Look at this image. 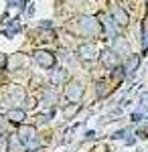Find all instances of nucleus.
<instances>
[{
  "label": "nucleus",
  "instance_id": "obj_2",
  "mask_svg": "<svg viewBox=\"0 0 148 152\" xmlns=\"http://www.w3.org/2000/svg\"><path fill=\"white\" fill-rule=\"evenodd\" d=\"M18 138L23 140L24 146H29V148L33 150V146H37V142H39L37 128H34V126H24V124H21V128H18Z\"/></svg>",
  "mask_w": 148,
  "mask_h": 152
},
{
  "label": "nucleus",
  "instance_id": "obj_1",
  "mask_svg": "<svg viewBox=\"0 0 148 152\" xmlns=\"http://www.w3.org/2000/svg\"><path fill=\"white\" fill-rule=\"evenodd\" d=\"M77 24H79L81 35H97V33H102V23L95 16H81L77 20Z\"/></svg>",
  "mask_w": 148,
  "mask_h": 152
},
{
  "label": "nucleus",
  "instance_id": "obj_4",
  "mask_svg": "<svg viewBox=\"0 0 148 152\" xmlns=\"http://www.w3.org/2000/svg\"><path fill=\"white\" fill-rule=\"evenodd\" d=\"M65 97H67L69 102L77 104L81 97H83V85L79 81H69L65 85Z\"/></svg>",
  "mask_w": 148,
  "mask_h": 152
},
{
  "label": "nucleus",
  "instance_id": "obj_20",
  "mask_svg": "<svg viewBox=\"0 0 148 152\" xmlns=\"http://www.w3.org/2000/svg\"><path fill=\"white\" fill-rule=\"evenodd\" d=\"M142 37H144V41H142V43H144V47L148 49V23H144V35H142Z\"/></svg>",
  "mask_w": 148,
  "mask_h": 152
},
{
  "label": "nucleus",
  "instance_id": "obj_6",
  "mask_svg": "<svg viewBox=\"0 0 148 152\" xmlns=\"http://www.w3.org/2000/svg\"><path fill=\"white\" fill-rule=\"evenodd\" d=\"M97 18L102 20V26L106 28V33H108V37H110L112 41L120 37V31H118V23H116L112 16H108V14H100Z\"/></svg>",
  "mask_w": 148,
  "mask_h": 152
},
{
  "label": "nucleus",
  "instance_id": "obj_21",
  "mask_svg": "<svg viewBox=\"0 0 148 152\" xmlns=\"http://www.w3.org/2000/svg\"><path fill=\"white\" fill-rule=\"evenodd\" d=\"M4 67H6V55H2V53H0V71L4 69Z\"/></svg>",
  "mask_w": 148,
  "mask_h": 152
},
{
  "label": "nucleus",
  "instance_id": "obj_11",
  "mask_svg": "<svg viewBox=\"0 0 148 152\" xmlns=\"http://www.w3.org/2000/svg\"><path fill=\"white\" fill-rule=\"evenodd\" d=\"M6 118L10 120L12 124H23L26 114H24V110H21V107H14V110H10V112H6Z\"/></svg>",
  "mask_w": 148,
  "mask_h": 152
},
{
  "label": "nucleus",
  "instance_id": "obj_17",
  "mask_svg": "<svg viewBox=\"0 0 148 152\" xmlns=\"http://www.w3.org/2000/svg\"><path fill=\"white\" fill-rule=\"evenodd\" d=\"M45 102H47V105H53L57 102V94H55L53 89H47L45 91Z\"/></svg>",
  "mask_w": 148,
  "mask_h": 152
},
{
  "label": "nucleus",
  "instance_id": "obj_5",
  "mask_svg": "<svg viewBox=\"0 0 148 152\" xmlns=\"http://www.w3.org/2000/svg\"><path fill=\"white\" fill-rule=\"evenodd\" d=\"M77 57L83 59V61H93V59H97V47L93 45V43H81L79 47H77Z\"/></svg>",
  "mask_w": 148,
  "mask_h": 152
},
{
  "label": "nucleus",
  "instance_id": "obj_13",
  "mask_svg": "<svg viewBox=\"0 0 148 152\" xmlns=\"http://www.w3.org/2000/svg\"><path fill=\"white\" fill-rule=\"evenodd\" d=\"M23 140L18 138V134L8 136V152H23Z\"/></svg>",
  "mask_w": 148,
  "mask_h": 152
},
{
  "label": "nucleus",
  "instance_id": "obj_8",
  "mask_svg": "<svg viewBox=\"0 0 148 152\" xmlns=\"http://www.w3.org/2000/svg\"><path fill=\"white\" fill-rule=\"evenodd\" d=\"M118 53H116L114 49H103L102 53H100V59H102V63L106 65V67H110V69H114V67H118Z\"/></svg>",
  "mask_w": 148,
  "mask_h": 152
},
{
  "label": "nucleus",
  "instance_id": "obj_10",
  "mask_svg": "<svg viewBox=\"0 0 148 152\" xmlns=\"http://www.w3.org/2000/svg\"><path fill=\"white\" fill-rule=\"evenodd\" d=\"M65 79H67V69H63V67L53 69V73H51V83L53 85H63Z\"/></svg>",
  "mask_w": 148,
  "mask_h": 152
},
{
  "label": "nucleus",
  "instance_id": "obj_15",
  "mask_svg": "<svg viewBox=\"0 0 148 152\" xmlns=\"http://www.w3.org/2000/svg\"><path fill=\"white\" fill-rule=\"evenodd\" d=\"M110 94V87H108V83L103 81H97V85H95V95H97V97H106V95Z\"/></svg>",
  "mask_w": 148,
  "mask_h": 152
},
{
  "label": "nucleus",
  "instance_id": "obj_16",
  "mask_svg": "<svg viewBox=\"0 0 148 152\" xmlns=\"http://www.w3.org/2000/svg\"><path fill=\"white\" fill-rule=\"evenodd\" d=\"M124 77H126V69L124 67H114V69H112V79H114L116 83H120Z\"/></svg>",
  "mask_w": 148,
  "mask_h": 152
},
{
  "label": "nucleus",
  "instance_id": "obj_24",
  "mask_svg": "<svg viewBox=\"0 0 148 152\" xmlns=\"http://www.w3.org/2000/svg\"><path fill=\"white\" fill-rule=\"evenodd\" d=\"M0 132H2V124H0Z\"/></svg>",
  "mask_w": 148,
  "mask_h": 152
},
{
  "label": "nucleus",
  "instance_id": "obj_9",
  "mask_svg": "<svg viewBox=\"0 0 148 152\" xmlns=\"http://www.w3.org/2000/svg\"><path fill=\"white\" fill-rule=\"evenodd\" d=\"M8 97L12 99V104H16V105H23L24 102H26V94H24L23 87H12Z\"/></svg>",
  "mask_w": 148,
  "mask_h": 152
},
{
  "label": "nucleus",
  "instance_id": "obj_12",
  "mask_svg": "<svg viewBox=\"0 0 148 152\" xmlns=\"http://www.w3.org/2000/svg\"><path fill=\"white\" fill-rule=\"evenodd\" d=\"M114 51L118 53V55H128V53H130V47H128V43H126L124 37L114 39Z\"/></svg>",
  "mask_w": 148,
  "mask_h": 152
},
{
  "label": "nucleus",
  "instance_id": "obj_19",
  "mask_svg": "<svg viewBox=\"0 0 148 152\" xmlns=\"http://www.w3.org/2000/svg\"><path fill=\"white\" fill-rule=\"evenodd\" d=\"M0 152H8V136H0Z\"/></svg>",
  "mask_w": 148,
  "mask_h": 152
},
{
  "label": "nucleus",
  "instance_id": "obj_7",
  "mask_svg": "<svg viewBox=\"0 0 148 152\" xmlns=\"http://www.w3.org/2000/svg\"><path fill=\"white\" fill-rule=\"evenodd\" d=\"M110 16L118 23V26H128V23H130V14H128L122 6H118V4L112 6V14H110Z\"/></svg>",
  "mask_w": 148,
  "mask_h": 152
},
{
  "label": "nucleus",
  "instance_id": "obj_14",
  "mask_svg": "<svg viewBox=\"0 0 148 152\" xmlns=\"http://www.w3.org/2000/svg\"><path fill=\"white\" fill-rule=\"evenodd\" d=\"M138 65H140V57L138 55H130V59L126 61V73H134V71L138 69Z\"/></svg>",
  "mask_w": 148,
  "mask_h": 152
},
{
  "label": "nucleus",
  "instance_id": "obj_23",
  "mask_svg": "<svg viewBox=\"0 0 148 152\" xmlns=\"http://www.w3.org/2000/svg\"><path fill=\"white\" fill-rule=\"evenodd\" d=\"M29 152H39V150H29Z\"/></svg>",
  "mask_w": 148,
  "mask_h": 152
},
{
  "label": "nucleus",
  "instance_id": "obj_3",
  "mask_svg": "<svg viewBox=\"0 0 148 152\" xmlns=\"http://www.w3.org/2000/svg\"><path fill=\"white\" fill-rule=\"evenodd\" d=\"M33 59L41 65V67H45V69H53V67H55V63H57L55 55H53V53H49V51H43V49L34 51Z\"/></svg>",
  "mask_w": 148,
  "mask_h": 152
},
{
  "label": "nucleus",
  "instance_id": "obj_18",
  "mask_svg": "<svg viewBox=\"0 0 148 152\" xmlns=\"http://www.w3.org/2000/svg\"><path fill=\"white\" fill-rule=\"evenodd\" d=\"M77 110H79V104H73V105H69V107H65V112H63V114H65V118H71Z\"/></svg>",
  "mask_w": 148,
  "mask_h": 152
},
{
  "label": "nucleus",
  "instance_id": "obj_22",
  "mask_svg": "<svg viewBox=\"0 0 148 152\" xmlns=\"http://www.w3.org/2000/svg\"><path fill=\"white\" fill-rule=\"evenodd\" d=\"M142 105L148 107V94H142Z\"/></svg>",
  "mask_w": 148,
  "mask_h": 152
}]
</instances>
